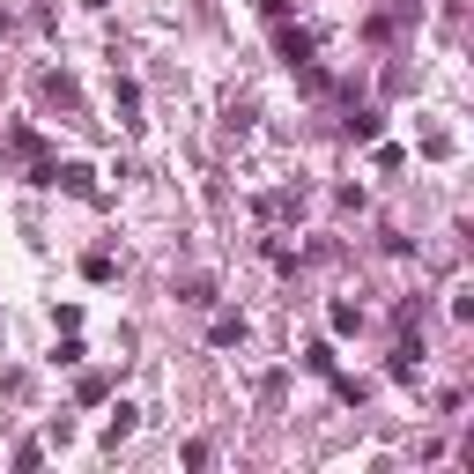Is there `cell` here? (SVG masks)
Returning <instances> with one entry per match:
<instances>
[{"instance_id":"6","label":"cell","mask_w":474,"mask_h":474,"mask_svg":"<svg viewBox=\"0 0 474 474\" xmlns=\"http://www.w3.org/2000/svg\"><path fill=\"white\" fill-rule=\"evenodd\" d=\"M326 326H334V334H356V326H364V312H356V304H334Z\"/></svg>"},{"instance_id":"1","label":"cell","mask_w":474,"mask_h":474,"mask_svg":"<svg viewBox=\"0 0 474 474\" xmlns=\"http://www.w3.org/2000/svg\"><path fill=\"white\" fill-rule=\"evenodd\" d=\"M282 59L289 67H312V30H282Z\"/></svg>"},{"instance_id":"3","label":"cell","mask_w":474,"mask_h":474,"mask_svg":"<svg viewBox=\"0 0 474 474\" xmlns=\"http://www.w3.org/2000/svg\"><path fill=\"white\" fill-rule=\"evenodd\" d=\"M134 438V407L127 400H118V415H111V423H104V445H127Z\"/></svg>"},{"instance_id":"7","label":"cell","mask_w":474,"mask_h":474,"mask_svg":"<svg viewBox=\"0 0 474 474\" xmlns=\"http://www.w3.org/2000/svg\"><path fill=\"white\" fill-rule=\"evenodd\" d=\"M245 341V319H215V348H237Z\"/></svg>"},{"instance_id":"5","label":"cell","mask_w":474,"mask_h":474,"mask_svg":"<svg viewBox=\"0 0 474 474\" xmlns=\"http://www.w3.org/2000/svg\"><path fill=\"white\" fill-rule=\"evenodd\" d=\"M348 134H356V141H378V134H386V118H378V111H356V118H348Z\"/></svg>"},{"instance_id":"4","label":"cell","mask_w":474,"mask_h":474,"mask_svg":"<svg viewBox=\"0 0 474 474\" xmlns=\"http://www.w3.org/2000/svg\"><path fill=\"white\" fill-rule=\"evenodd\" d=\"M415 364H423V341H400L393 348V378H415Z\"/></svg>"},{"instance_id":"2","label":"cell","mask_w":474,"mask_h":474,"mask_svg":"<svg viewBox=\"0 0 474 474\" xmlns=\"http://www.w3.org/2000/svg\"><path fill=\"white\" fill-rule=\"evenodd\" d=\"M52 186H67V193H82V201H89V193H97V178H89L82 163H67V170H52Z\"/></svg>"}]
</instances>
